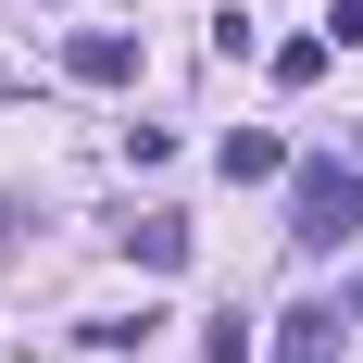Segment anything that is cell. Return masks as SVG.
<instances>
[{
    "instance_id": "obj_1",
    "label": "cell",
    "mask_w": 363,
    "mask_h": 363,
    "mask_svg": "<svg viewBox=\"0 0 363 363\" xmlns=\"http://www.w3.org/2000/svg\"><path fill=\"white\" fill-rule=\"evenodd\" d=\"M289 238L301 251H351L363 238V163H289Z\"/></svg>"
},
{
    "instance_id": "obj_2",
    "label": "cell",
    "mask_w": 363,
    "mask_h": 363,
    "mask_svg": "<svg viewBox=\"0 0 363 363\" xmlns=\"http://www.w3.org/2000/svg\"><path fill=\"white\" fill-rule=\"evenodd\" d=\"M63 63H75V88H125V75H138V38H125V26H75Z\"/></svg>"
},
{
    "instance_id": "obj_3",
    "label": "cell",
    "mask_w": 363,
    "mask_h": 363,
    "mask_svg": "<svg viewBox=\"0 0 363 363\" xmlns=\"http://www.w3.org/2000/svg\"><path fill=\"white\" fill-rule=\"evenodd\" d=\"M326 351H338V313H326V301L276 313V363H326Z\"/></svg>"
},
{
    "instance_id": "obj_4",
    "label": "cell",
    "mask_w": 363,
    "mask_h": 363,
    "mask_svg": "<svg viewBox=\"0 0 363 363\" xmlns=\"http://www.w3.org/2000/svg\"><path fill=\"white\" fill-rule=\"evenodd\" d=\"M225 176H238V188L289 176V138H263V125H225Z\"/></svg>"
},
{
    "instance_id": "obj_5",
    "label": "cell",
    "mask_w": 363,
    "mask_h": 363,
    "mask_svg": "<svg viewBox=\"0 0 363 363\" xmlns=\"http://www.w3.org/2000/svg\"><path fill=\"white\" fill-rule=\"evenodd\" d=\"M125 251H138L150 276H176V263H188V225H176V213H138V225H125Z\"/></svg>"
},
{
    "instance_id": "obj_6",
    "label": "cell",
    "mask_w": 363,
    "mask_h": 363,
    "mask_svg": "<svg viewBox=\"0 0 363 363\" xmlns=\"http://www.w3.org/2000/svg\"><path fill=\"white\" fill-rule=\"evenodd\" d=\"M75 338H88V351L113 363V351H138V338H150V313H138V326H125V313H88V326H75Z\"/></svg>"
},
{
    "instance_id": "obj_7",
    "label": "cell",
    "mask_w": 363,
    "mask_h": 363,
    "mask_svg": "<svg viewBox=\"0 0 363 363\" xmlns=\"http://www.w3.org/2000/svg\"><path fill=\"white\" fill-rule=\"evenodd\" d=\"M201 363H251V326H238V313H213V338H201Z\"/></svg>"
},
{
    "instance_id": "obj_8",
    "label": "cell",
    "mask_w": 363,
    "mask_h": 363,
    "mask_svg": "<svg viewBox=\"0 0 363 363\" xmlns=\"http://www.w3.org/2000/svg\"><path fill=\"white\" fill-rule=\"evenodd\" d=\"M326 38H338V50H363V0H338V13H326Z\"/></svg>"
},
{
    "instance_id": "obj_9",
    "label": "cell",
    "mask_w": 363,
    "mask_h": 363,
    "mask_svg": "<svg viewBox=\"0 0 363 363\" xmlns=\"http://www.w3.org/2000/svg\"><path fill=\"white\" fill-rule=\"evenodd\" d=\"M13 251H26V213H13V201H0V263H13Z\"/></svg>"
},
{
    "instance_id": "obj_10",
    "label": "cell",
    "mask_w": 363,
    "mask_h": 363,
    "mask_svg": "<svg viewBox=\"0 0 363 363\" xmlns=\"http://www.w3.org/2000/svg\"><path fill=\"white\" fill-rule=\"evenodd\" d=\"M351 150H363V125H351Z\"/></svg>"
}]
</instances>
